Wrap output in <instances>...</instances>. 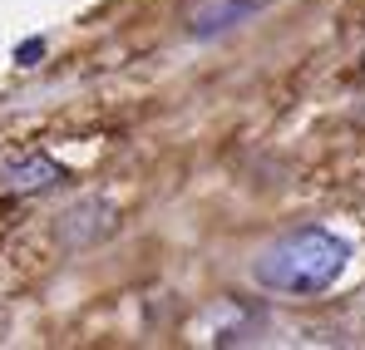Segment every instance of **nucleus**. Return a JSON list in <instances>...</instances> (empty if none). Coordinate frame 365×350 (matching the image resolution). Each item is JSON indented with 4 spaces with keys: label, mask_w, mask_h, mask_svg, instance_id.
Wrapping results in <instances>:
<instances>
[{
    "label": "nucleus",
    "mask_w": 365,
    "mask_h": 350,
    "mask_svg": "<svg viewBox=\"0 0 365 350\" xmlns=\"http://www.w3.org/2000/svg\"><path fill=\"white\" fill-rule=\"evenodd\" d=\"M262 5H267V0H212V5H202V10L192 15V35H197V40H212V35H222V30L252 20Z\"/></svg>",
    "instance_id": "nucleus-2"
},
{
    "label": "nucleus",
    "mask_w": 365,
    "mask_h": 350,
    "mask_svg": "<svg viewBox=\"0 0 365 350\" xmlns=\"http://www.w3.org/2000/svg\"><path fill=\"white\" fill-rule=\"evenodd\" d=\"M346 257H351V247L336 232H326V227H302V232L272 242V247L257 257L252 277H257L267 292L316 296L346 272Z\"/></svg>",
    "instance_id": "nucleus-1"
},
{
    "label": "nucleus",
    "mask_w": 365,
    "mask_h": 350,
    "mask_svg": "<svg viewBox=\"0 0 365 350\" xmlns=\"http://www.w3.org/2000/svg\"><path fill=\"white\" fill-rule=\"evenodd\" d=\"M40 59H45V40H40V35L15 45V64H40Z\"/></svg>",
    "instance_id": "nucleus-4"
},
{
    "label": "nucleus",
    "mask_w": 365,
    "mask_h": 350,
    "mask_svg": "<svg viewBox=\"0 0 365 350\" xmlns=\"http://www.w3.org/2000/svg\"><path fill=\"white\" fill-rule=\"evenodd\" d=\"M55 182H60V163L40 158V153L20 158L15 168H5V187L10 192H40V187H55Z\"/></svg>",
    "instance_id": "nucleus-3"
}]
</instances>
